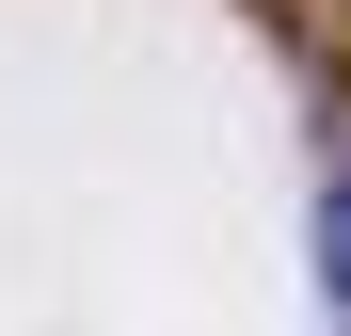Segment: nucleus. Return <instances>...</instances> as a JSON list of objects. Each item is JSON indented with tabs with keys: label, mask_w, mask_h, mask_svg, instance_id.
Wrapping results in <instances>:
<instances>
[{
	"label": "nucleus",
	"mask_w": 351,
	"mask_h": 336,
	"mask_svg": "<svg viewBox=\"0 0 351 336\" xmlns=\"http://www.w3.org/2000/svg\"><path fill=\"white\" fill-rule=\"evenodd\" d=\"M319 289H335V320H351V177L319 192Z\"/></svg>",
	"instance_id": "obj_1"
}]
</instances>
